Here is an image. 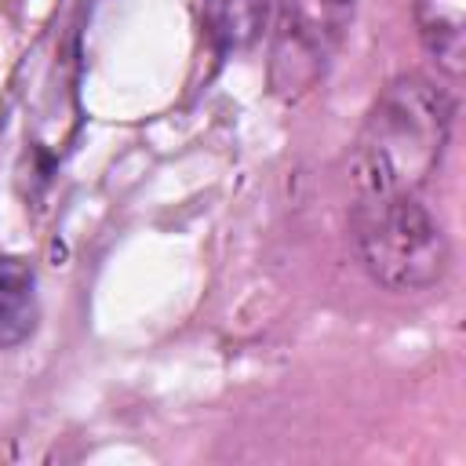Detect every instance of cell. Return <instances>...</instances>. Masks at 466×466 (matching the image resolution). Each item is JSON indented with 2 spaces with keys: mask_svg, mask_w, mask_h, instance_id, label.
<instances>
[{
  "mask_svg": "<svg viewBox=\"0 0 466 466\" xmlns=\"http://www.w3.org/2000/svg\"><path fill=\"white\" fill-rule=\"evenodd\" d=\"M455 102L422 73H400L368 109L350 149V182L360 197L419 193L451 138Z\"/></svg>",
  "mask_w": 466,
  "mask_h": 466,
  "instance_id": "cell-1",
  "label": "cell"
},
{
  "mask_svg": "<svg viewBox=\"0 0 466 466\" xmlns=\"http://www.w3.org/2000/svg\"><path fill=\"white\" fill-rule=\"evenodd\" d=\"M353 244L368 277L386 291H426L451 262L444 226L415 193L360 197L353 208Z\"/></svg>",
  "mask_w": 466,
  "mask_h": 466,
  "instance_id": "cell-2",
  "label": "cell"
},
{
  "mask_svg": "<svg viewBox=\"0 0 466 466\" xmlns=\"http://www.w3.org/2000/svg\"><path fill=\"white\" fill-rule=\"evenodd\" d=\"M353 22V0H277L269 40V87L299 102L328 73Z\"/></svg>",
  "mask_w": 466,
  "mask_h": 466,
  "instance_id": "cell-3",
  "label": "cell"
},
{
  "mask_svg": "<svg viewBox=\"0 0 466 466\" xmlns=\"http://www.w3.org/2000/svg\"><path fill=\"white\" fill-rule=\"evenodd\" d=\"M415 25L437 69L459 80L466 69V0H415Z\"/></svg>",
  "mask_w": 466,
  "mask_h": 466,
  "instance_id": "cell-4",
  "label": "cell"
},
{
  "mask_svg": "<svg viewBox=\"0 0 466 466\" xmlns=\"http://www.w3.org/2000/svg\"><path fill=\"white\" fill-rule=\"evenodd\" d=\"M36 273L18 255H0V350L22 346L36 331Z\"/></svg>",
  "mask_w": 466,
  "mask_h": 466,
  "instance_id": "cell-5",
  "label": "cell"
},
{
  "mask_svg": "<svg viewBox=\"0 0 466 466\" xmlns=\"http://www.w3.org/2000/svg\"><path fill=\"white\" fill-rule=\"evenodd\" d=\"M269 0H218L211 11V40L222 55L251 47L266 29Z\"/></svg>",
  "mask_w": 466,
  "mask_h": 466,
  "instance_id": "cell-6",
  "label": "cell"
}]
</instances>
